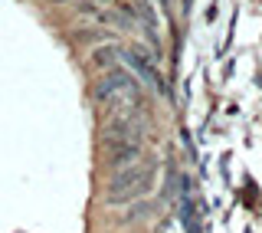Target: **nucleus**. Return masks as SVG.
<instances>
[{
  "label": "nucleus",
  "instance_id": "obj_1",
  "mask_svg": "<svg viewBox=\"0 0 262 233\" xmlns=\"http://www.w3.org/2000/svg\"><path fill=\"white\" fill-rule=\"evenodd\" d=\"M92 95L95 102L108 105L112 112H135V115H144V89L141 82L131 76L128 69L115 66V69H105V76L92 86Z\"/></svg>",
  "mask_w": 262,
  "mask_h": 233
},
{
  "label": "nucleus",
  "instance_id": "obj_2",
  "mask_svg": "<svg viewBox=\"0 0 262 233\" xmlns=\"http://www.w3.org/2000/svg\"><path fill=\"white\" fill-rule=\"evenodd\" d=\"M154 178H158V168L154 164H128V168L112 171V181L105 187V201L108 204H131L138 197H144L147 190L154 187Z\"/></svg>",
  "mask_w": 262,
  "mask_h": 233
},
{
  "label": "nucleus",
  "instance_id": "obj_3",
  "mask_svg": "<svg viewBox=\"0 0 262 233\" xmlns=\"http://www.w3.org/2000/svg\"><path fill=\"white\" fill-rule=\"evenodd\" d=\"M118 60L125 63V69L138 82H147V86H154L158 92L167 89L164 79H161V72H158V66H154V60H161V53H147L141 46H118Z\"/></svg>",
  "mask_w": 262,
  "mask_h": 233
},
{
  "label": "nucleus",
  "instance_id": "obj_4",
  "mask_svg": "<svg viewBox=\"0 0 262 233\" xmlns=\"http://www.w3.org/2000/svg\"><path fill=\"white\" fill-rule=\"evenodd\" d=\"M144 141V119L135 112H121L112 115L108 125H105V135H102V148L112 145H141Z\"/></svg>",
  "mask_w": 262,
  "mask_h": 233
},
{
  "label": "nucleus",
  "instance_id": "obj_5",
  "mask_svg": "<svg viewBox=\"0 0 262 233\" xmlns=\"http://www.w3.org/2000/svg\"><path fill=\"white\" fill-rule=\"evenodd\" d=\"M138 158H141V145H112V148H105V164H108L112 171L128 168Z\"/></svg>",
  "mask_w": 262,
  "mask_h": 233
},
{
  "label": "nucleus",
  "instance_id": "obj_6",
  "mask_svg": "<svg viewBox=\"0 0 262 233\" xmlns=\"http://www.w3.org/2000/svg\"><path fill=\"white\" fill-rule=\"evenodd\" d=\"M92 63L98 66V69H115V66H121L118 60V46L108 43V46H95L92 49Z\"/></svg>",
  "mask_w": 262,
  "mask_h": 233
},
{
  "label": "nucleus",
  "instance_id": "obj_7",
  "mask_svg": "<svg viewBox=\"0 0 262 233\" xmlns=\"http://www.w3.org/2000/svg\"><path fill=\"white\" fill-rule=\"evenodd\" d=\"M147 217H154V204H135L121 220H125V223H135V220H147Z\"/></svg>",
  "mask_w": 262,
  "mask_h": 233
},
{
  "label": "nucleus",
  "instance_id": "obj_8",
  "mask_svg": "<svg viewBox=\"0 0 262 233\" xmlns=\"http://www.w3.org/2000/svg\"><path fill=\"white\" fill-rule=\"evenodd\" d=\"M76 40H79V43H95V40H108V43H112L115 33H105V30H79Z\"/></svg>",
  "mask_w": 262,
  "mask_h": 233
},
{
  "label": "nucleus",
  "instance_id": "obj_9",
  "mask_svg": "<svg viewBox=\"0 0 262 233\" xmlns=\"http://www.w3.org/2000/svg\"><path fill=\"white\" fill-rule=\"evenodd\" d=\"M76 10H79L82 16H92V20H98L102 4H98V0H76Z\"/></svg>",
  "mask_w": 262,
  "mask_h": 233
},
{
  "label": "nucleus",
  "instance_id": "obj_10",
  "mask_svg": "<svg viewBox=\"0 0 262 233\" xmlns=\"http://www.w3.org/2000/svg\"><path fill=\"white\" fill-rule=\"evenodd\" d=\"M49 4H53V7H62V4H69V0H49Z\"/></svg>",
  "mask_w": 262,
  "mask_h": 233
},
{
  "label": "nucleus",
  "instance_id": "obj_11",
  "mask_svg": "<svg viewBox=\"0 0 262 233\" xmlns=\"http://www.w3.org/2000/svg\"><path fill=\"white\" fill-rule=\"evenodd\" d=\"M102 4H115V0H102Z\"/></svg>",
  "mask_w": 262,
  "mask_h": 233
}]
</instances>
